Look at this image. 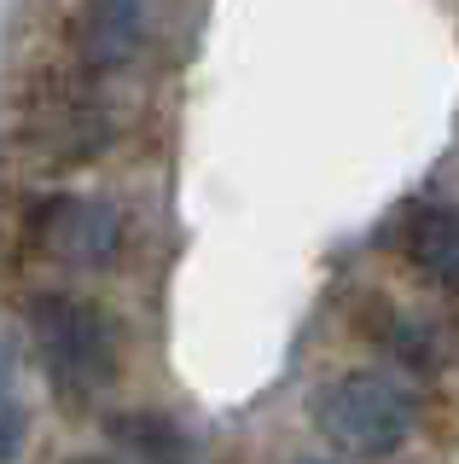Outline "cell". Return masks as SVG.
<instances>
[{"label": "cell", "instance_id": "6da1fadb", "mask_svg": "<svg viewBox=\"0 0 459 464\" xmlns=\"http://www.w3.org/2000/svg\"><path fill=\"white\" fill-rule=\"evenodd\" d=\"M314 418H320V430L355 459H384L413 435L407 389L390 383V377H378V372L337 377V383L320 395V406H314Z\"/></svg>", "mask_w": 459, "mask_h": 464}, {"label": "cell", "instance_id": "7a4b0ae2", "mask_svg": "<svg viewBox=\"0 0 459 464\" xmlns=\"http://www.w3.org/2000/svg\"><path fill=\"white\" fill-rule=\"evenodd\" d=\"M35 343L47 372L59 377L64 395H93L111 372H117V343H111V325L99 319L88 302H70V296H41L35 308Z\"/></svg>", "mask_w": 459, "mask_h": 464}, {"label": "cell", "instance_id": "3957f363", "mask_svg": "<svg viewBox=\"0 0 459 464\" xmlns=\"http://www.w3.org/2000/svg\"><path fill=\"white\" fill-rule=\"evenodd\" d=\"M41 244H47L59 261H76V267H99V261L117 256L122 244V221L111 203L99 198H59L41 215Z\"/></svg>", "mask_w": 459, "mask_h": 464}, {"label": "cell", "instance_id": "277c9868", "mask_svg": "<svg viewBox=\"0 0 459 464\" xmlns=\"http://www.w3.org/2000/svg\"><path fill=\"white\" fill-rule=\"evenodd\" d=\"M407 250L425 273H436L442 285H459V209L448 203H425L407 221Z\"/></svg>", "mask_w": 459, "mask_h": 464}, {"label": "cell", "instance_id": "5b68a950", "mask_svg": "<svg viewBox=\"0 0 459 464\" xmlns=\"http://www.w3.org/2000/svg\"><path fill=\"white\" fill-rule=\"evenodd\" d=\"M140 41V0H93L88 6V47L99 64H117Z\"/></svg>", "mask_w": 459, "mask_h": 464}, {"label": "cell", "instance_id": "8992f818", "mask_svg": "<svg viewBox=\"0 0 459 464\" xmlns=\"http://www.w3.org/2000/svg\"><path fill=\"white\" fill-rule=\"evenodd\" d=\"M18 447H24V418H18V406L6 401V389H0V464L18 459Z\"/></svg>", "mask_w": 459, "mask_h": 464}, {"label": "cell", "instance_id": "52a82bcc", "mask_svg": "<svg viewBox=\"0 0 459 464\" xmlns=\"http://www.w3.org/2000/svg\"><path fill=\"white\" fill-rule=\"evenodd\" d=\"M82 464H105V459H82Z\"/></svg>", "mask_w": 459, "mask_h": 464}]
</instances>
